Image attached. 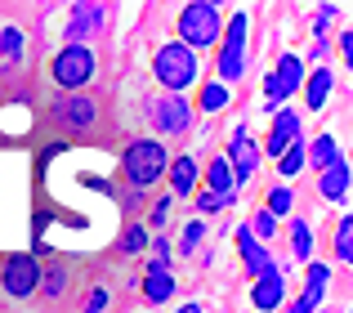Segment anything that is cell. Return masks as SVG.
Listing matches in <instances>:
<instances>
[{
  "label": "cell",
  "mask_w": 353,
  "mask_h": 313,
  "mask_svg": "<svg viewBox=\"0 0 353 313\" xmlns=\"http://www.w3.org/2000/svg\"><path fill=\"white\" fill-rule=\"evenodd\" d=\"M197 54L188 50V45H179V41H165L161 50L152 54V72H157V81L165 85V94H183L188 85H197Z\"/></svg>",
  "instance_id": "cell-1"
},
{
  "label": "cell",
  "mask_w": 353,
  "mask_h": 313,
  "mask_svg": "<svg viewBox=\"0 0 353 313\" xmlns=\"http://www.w3.org/2000/svg\"><path fill=\"white\" fill-rule=\"evenodd\" d=\"M165 165H170V152H165L161 139H130L125 152H121V170H125V179L134 188L157 183L165 174Z\"/></svg>",
  "instance_id": "cell-2"
},
{
  "label": "cell",
  "mask_w": 353,
  "mask_h": 313,
  "mask_svg": "<svg viewBox=\"0 0 353 313\" xmlns=\"http://www.w3.org/2000/svg\"><path fill=\"white\" fill-rule=\"evenodd\" d=\"M224 36V9L219 5H183L179 9V45H188L192 54L210 50Z\"/></svg>",
  "instance_id": "cell-3"
},
{
  "label": "cell",
  "mask_w": 353,
  "mask_h": 313,
  "mask_svg": "<svg viewBox=\"0 0 353 313\" xmlns=\"http://www.w3.org/2000/svg\"><path fill=\"white\" fill-rule=\"evenodd\" d=\"M54 85H63L72 94V90H81V85H90L94 81V72H99V59H94V50L90 45H68V50H59L54 54Z\"/></svg>",
  "instance_id": "cell-4"
},
{
  "label": "cell",
  "mask_w": 353,
  "mask_h": 313,
  "mask_svg": "<svg viewBox=\"0 0 353 313\" xmlns=\"http://www.w3.org/2000/svg\"><path fill=\"white\" fill-rule=\"evenodd\" d=\"M246 27L250 18L246 14H233V23L224 27V50H219V85H228V81H241V72H246Z\"/></svg>",
  "instance_id": "cell-5"
},
{
  "label": "cell",
  "mask_w": 353,
  "mask_h": 313,
  "mask_svg": "<svg viewBox=\"0 0 353 313\" xmlns=\"http://www.w3.org/2000/svg\"><path fill=\"white\" fill-rule=\"evenodd\" d=\"M0 287H5L9 300L36 296V287H41V264H36V255H9V260L0 264Z\"/></svg>",
  "instance_id": "cell-6"
},
{
  "label": "cell",
  "mask_w": 353,
  "mask_h": 313,
  "mask_svg": "<svg viewBox=\"0 0 353 313\" xmlns=\"http://www.w3.org/2000/svg\"><path fill=\"white\" fill-rule=\"evenodd\" d=\"M300 85H304V63L295 59V54H282V59H277V72L264 81V108L277 112V108H282Z\"/></svg>",
  "instance_id": "cell-7"
},
{
  "label": "cell",
  "mask_w": 353,
  "mask_h": 313,
  "mask_svg": "<svg viewBox=\"0 0 353 313\" xmlns=\"http://www.w3.org/2000/svg\"><path fill=\"white\" fill-rule=\"evenodd\" d=\"M50 121L63 125V130H72V134H85L90 125L99 121V108H94V99H85V94H63V99L50 103Z\"/></svg>",
  "instance_id": "cell-8"
},
{
  "label": "cell",
  "mask_w": 353,
  "mask_h": 313,
  "mask_svg": "<svg viewBox=\"0 0 353 313\" xmlns=\"http://www.w3.org/2000/svg\"><path fill=\"white\" fill-rule=\"evenodd\" d=\"M148 117H152V125H157V134H188V125H192V108L183 103L179 94H157L152 99V108H148Z\"/></svg>",
  "instance_id": "cell-9"
},
{
  "label": "cell",
  "mask_w": 353,
  "mask_h": 313,
  "mask_svg": "<svg viewBox=\"0 0 353 313\" xmlns=\"http://www.w3.org/2000/svg\"><path fill=\"white\" fill-rule=\"evenodd\" d=\"M228 156H233V161H228V170H233V188H241V183L255 174V165H259V143L250 139L246 125L233 130V152H228Z\"/></svg>",
  "instance_id": "cell-10"
},
{
  "label": "cell",
  "mask_w": 353,
  "mask_h": 313,
  "mask_svg": "<svg viewBox=\"0 0 353 313\" xmlns=\"http://www.w3.org/2000/svg\"><path fill=\"white\" fill-rule=\"evenodd\" d=\"M300 130H304V117L300 112H291V108L277 112L273 117V130H268V156H282L295 139H300Z\"/></svg>",
  "instance_id": "cell-11"
},
{
  "label": "cell",
  "mask_w": 353,
  "mask_h": 313,
  "mask_svg": "<svg viewBox=\"0 0 353 313\" xmlns=\"http://www.w3.org/2000/svg\"><path fill=\"white\" fill-rule=\"evenodd\" d=\"M327 282H331V269L327 264H309V282H304V296L295 300L286 313H318L322 296H327Z\"/></svg>",
  "instance_id": "cell-12"
},
{
  "label": "cell",
  "mask_w": 353,
  "mask_h": 313,
  "mask_svg": "<svg viewBox=\"0 0 353 313\" xmlns=\"http://www.w3.org/2000/svg\"><path fill=\"white\" fill-rule=\"evenodd\" d=\"M282 300H286V278H282V269L264 273V278L255 282V296H250V305H255L259 313H273V309H282Z\"/></svg>",
  "instance_id": "cell-13"
},
{
  "label": "cell",
  "mask_w": 353,
  "mask_h": 313,
  "mask_svg": "<svg viewBox=\"0 0 353 313\" xmlns=\"http://www.w3.org/2000/svg\"><path fill=\"white\" fill-rule=\"evenodd\" d=\"M237 246H241V264H246V273H250L255 282L264 278V273H273V269H277V264H273V255H268L264 246H259L255 237L246 233V228H237Z\"/></svg>",
  "instance_id": "cell-14"
},
{
  "label": "cell",
  "mask_w": 353,
  "mask_h": 313,
  "mask_svg": "<svg viewBox=\"0 0 353 313\" xmlns=\"http://www.w3.org/2000/svg\"><path fill=\"white\" fill-rule=\"evenodd\" d=\"M103 5H77L72 9V23H68V45H85V32H99L103 27Z\"/></svg>",
  "instance_id": "cell-15"
},
{
  "label": "cell",
  "mask_w": 353,
  "mask_h": 313,
  "mask_svg": "<svg viewBox=\"0 0 353 313\" xmlns=\"http://www.w3.org/2000/svg\"><path fill=\"white\" fill-rule=\"evenodd\" d=\"M165 174H170L174 197H192V183H197V156H174V161L165 165Z\"/></svg>",
  "instance_id": "cell-16"
},
{
  "label": "cell",
  "mask_w": 353,
  "mask_h": 313,
  "mask_svg": "<svg viewBox=\"0 0 353 313\" xmlns=\"http://www.w3.org/2000/svg\"><path fill=\"white\" fill-rule=\"evenodd\" d=\"M322 197H331V201H345L349 197V161L340 156V161H331L327 170H322Z\"/></svg>",
  "instance_id": "cell-17"
},
{
  "label": "cell",
  "mask_w": 353,
  "mask_h": 313,
  "mask_svg": "<svg viewBox=\"0 0 353 313\" xmlns=\"http://www.w3.org/2000/svg\"><path fill=\"white\" fill-rule=\"evenodd\" d=\"M304 85H309V90H304V108H309V112H318V108L327 103V94H331V85H336V77H331L327 68H318L309 81H304Z\"/></svg>",
  "instance_id": "cell-18"
},
{
  "label": "cell",
  "mask_w": 353,
  "mask_h": 313,
  "mask_svg": "<svg viewBox=\"0 0 353 313\" xmlns=\"http://www.w3.org/2000/svg\"><path fill=\"white\" fill-rule=\"evenodd\" d=\"M304 161H313L318 170H327L331 161H340V143L331 139V134H318V139H313L309 148H304Z\"/></svg>",
  "instance_id": "cell-19"
},
{
  "label": "cell",
  "mask_w": 353,
  "mask_h": 313,
  "mask_svg": "<svg viewBox=\"0 0 353 313\" xmlns=\"http://www.w3.org/2000/svg\"><path fill=\"white\" fill-rule=\"evenodd\" d=\"M174 296V278L170 273H148L143 278V300L148 305H161V300H170Z\"/></svg>",
  "instance_id": "cell-20"
},
{
  "label": "cell",
  "mask_w": 353,
  "mask_h": 313,
  "mask_svg": "<svg viewBox=\"0 0 353 313\" xmlns=\"http://www.w3.org/2000/svg\"><path fill=\"white\" fill-rule=\"evenodd\" d=\"M206 183H210V192H237L233 188V170H228V156H215V161H210Z\"/></svg>",
  "instance_id": "cell-21"
},
{
  "label": "cell",
  "mask_w": 353,
  "mask_h": 313,
  "mask_svg": "<svg viewBox=\"0 0 353 313\" xmlns=\"http://www.w3.org/2000/svg\"><path fill=\"white\" fill-rule=\"evenodd\" d=\"M277 170H282V179H291V174L304 170V134H300V139H295L282 156H277Z\"/></svg>",
  "instance_id": "cell-22"
},
{
  "label": "cell",
  "mask_w": 353,
  "mask_h": 313,
  "mask_svg": "<svg viewBox=\"0 0 353 313\" xmlns=\"http://www.w3.org/2000/svg\"><path fill=\"white\" fill-rule=\"evenodd\" d=\"M295 233H291V246H295V255H300L304 264H313V228L304 224V219H295Z\"/></svg>",
  "instance_id": "cell-23"
},
{
  "label": "cell",
  "mask_w": 353,
  "mask_h": 313,
  "mask_svg": "<svg viewBox=\"0 0 353 313\" xmlns=\"http://www.w3.org/2000/svg\"><path fill=\"white\" fill-rule=\"evenodd\" d=\"M23 50H27V36L18 32V27H5V32H0V54H5L9 63H18V59H23Z\"/></svg>",
  "instance_id": "cell-24"
},
{
  "label": "cell",
  "mask_w": 353,
  "mask_h": 313,
  "mask_svg": "<svg viewBox=\"0 0 353 313\" xmlns=\"http://www.w3.org/2000/svg\"><path fill=\"white\" fill-rule=\"evenodd\" d=\"M291 201H295V192L286 188V183H277V188H268V201H264V210L277 219V215H286V210H291Z\"/></svg>",
  "instance_id": "cell-25"
},
{
  "label": "cell",
  "mask_w": 353,
  "mask_h": 313,
  "mask_svg": "<svg viewBox=\"0 0 353 313\" xmlns=\"http://www.w3.org/2000/svg\"><path fill=\"white\" fill-rule=\"evenodd\" d=\"M63 287H68V269H63V264H50V273L41 278V287H36V291H45L50 300H59Z\"/></svg>",
  "instance_id": "cell-26"
},
{
  "label": "cell",
  "mask_w": 353,
  "mask_h": 313,
  "mask_svg": "<svg viewBox=\"0 0 353 313\" xmlns=\"http://www.w3.org/2000/svg\"><path fill=\"white\" fill-rule=\"evenodd\" d=\"M336 255H340V264H353V219L349 215L336 228Z\"/></svg>",
  "instance_id": "cell-27"
},
{
  "label": "cell",
  "mask_w": 353,
  "mask_h": 313,
  "mask_svg": "<svg viewBox=\"0 0 353 313\" xmlns=\"http://www.w3.org/2000/svg\"><path fill=\"white\" fill-rule=\"evenodd\" d=\"M121 251H125V255H143V251H148V233H143V224H130L125 233H121Z\"/></svg>",
  "instance_id": "cell-28"
},
{
  "label": "cell",
  "mask_w": 353,
  "mask_h": 313,
  "mask_svg": "<svg viewBox=\"0 0 353 313\" xmlns=\"http://www.w3.org/2000/svg\"><path fill=\"white\" fill-rule=\"evenodd\" d=\"M228 103V85H201V112H219V108Z\"/></svg>",
  "instance_id": "cell-29"
},
{
  "label": "cell",
  "mask_w": 353,
  "mask_h": 313,
  "mask_svg": "<svg viewBox=\"0 0 353 313\" xmlns=\"http://www.w3.org/2000/svg\"><path fill=\"white\" fill-rule=\"evenodd\" d=\"M246 233L255 237V242H259V237H264V242H273V233H277V219L268 215V210H259V215H255V219L246 224Z\"/></svg>",
  "instance_id": "cell-30"
},
{
  "label": "cell",
  "mask_w": 353,
  "mask_h": 313,
  "mask_svg": "<svg viewBox=\"0 0 353 313\" xmlns=\"http://www.w3.org/2000/svg\"><path fill=\"white\" fill-rule=\"evenodd\" d=\"M201 237H206V224H201V219H188V224H183V242H179V251L183 255H192L201 246Z\"/></svg>",
  "instance_id": "cell-31"
},
{
  "label": "cell",
  "mask_w": 353,
  "mask_h": 313,
  "mask_svg": "<svg viewBox=\"0 0 353 313\" xmlns=\"http://www.w3.org/2000/svg\"><path fill=\"white\" fill-rule=\"evenodd\" d=\"M148 273H170V242L157 237L152 242V260H148Z\"/></svg>",
  "instance_id": "cell-32"
},
{
  "label": "cell",
  "mask_w": 353,
  "mask_h": 313,
  "mask_svg": "<svg viewBox=\"0 0 353 313\" xmlns=\"http://www.w3.org/2000/svg\"><path fill=\"white\" fill-rule=\"evenodd\" d=\"M192 197H197V210H224L233 206L237 192H192Z\"/></svg>",
  "instance_id": "cell-33"
},
{
  "label": "cell",
  "mask_w": 353,
  "mask_h": 313,
  "mask_svg": "<svg viewBox=\"0 0 353 313\" xmlns=\"http://www.w3.org/2000/svg\"><path fill=\"white\" fill-rule=\"evenodd\" d=\"M108 300H112V291H108V287H94L85 296V305H81V313H108Z\"/></svg>",
  "instance_id": "cell-34"
},
{
  "label": "cell",
  "mask_w": 353,
  "mask_h": 313,
  "mask_svg": "<svg viewBox=\"0 0 353 313\" xmlns=\"http://www.w3.org/2000/svg\"><path fill=\"white\" fill-rule=\"evenodd\" d=\"M165 215H170V197H161V201L152 206V224L161 228V224H165Z\"/></svg>",
  "instance_id": "cell-35"
},
{
  "label": "cell",
  "mask_w": 353,
  "mask_h": 313,
  "mask_svg": "<svg viewBox=\"0 0 353 313\" xmlns=\"http://www.w3.org/2000/svg\"><path fill=\"white\" fill-rule=\"evenodd\" d=\"M340 54H345V63L353 59V32L345 27V32H340Z\"/></svg>",
  "instance_id": "cell-36"
},
{
  "label": "cell",
  "mask_w": 353,
  "mask_h": 313,
  "mask_svg": "<svg viewBox=\"0 0 353 313\" xmlns=\"http://www.w3.org/2000/svg\"><path fill=\"white\" fill-rule=\"evenodd\" d=\"M59 152H63V143H50V148H41V170L50 165V156H59Z\"/></svg>",
  "instance_id": "cell-37"
},
{
  "label": "cell",
  "mask_w": 353,
  "mask_h": 313,
  "mask_svg": "<svg viewBox=\"0 0 353 313\" xmlns=\"http://www.w3.org/2000/svg\"><path fill=\"white\" fill-rule=\"evenodd\" d=\"M174 313H206V309H201V305H179Z\"/></svg>",
  "instance_id": "cell-38"
}]
</instances>
